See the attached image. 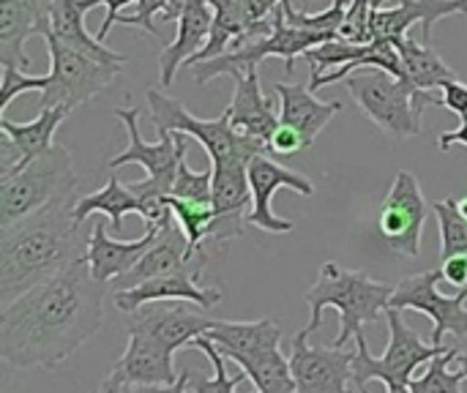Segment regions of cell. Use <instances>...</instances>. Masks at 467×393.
Returning <instances> with one entry per match:
<instances>
[{"label": "cell", "mask_w": 467, "mask_h": 393, "mask_svg": "<svg viewBox=\"0 0 467 393\" xmlns=\"http://www.w3.org/2000/svg\"><path fill=\"white\" fill-rule=\"evenodd\" d=\"M107 290L85 260L36 284L0 309V358L14 369L60 367L99 334Z\"/></svg>", "instance_id": "obj_1"}, {"label": "cell", "mask_w": 467, "mask_h": 393, "mask_svg": "<svg viewBox=\"0 0 467 393\" xmlns=\"http://www.w3.org/2000/svg\"><path fill=\"white\" fill-rule=\"evenodd\" d=\"M394 290H397V284L372 282L369 274L350 271V268H342L339 263L328 260L320 265V276H317L315 287L306 293L312 317L301 331L306 336H312L323 326V312L337 309L339 312V336L334 339V347H348L350 339L364 334L367 323H375L389 312Z\"/></svg>", "instance_id": "obj_3"}, {"label": "cell", "mask_w": 467, "mask_h": 393, "mask_svg": "<svg viewBox=\"0 0 467 393\" xmlns=\"http://www.w3.org/2000/svg\"><path fill=\"white\" fill-rule=\"evenodd\" d=\"M427 224V200L413 172L400 170L380 205V235L386 246L402 257L421 254V235Z\"/></svg>", "instance_id": "obj_11"}, {"label": "cell", "mask_w": 467, "mask_h": 393, "mask_svg": "<svg viewBox=\"0 0 467 393\" xmlns=\"http://www.w3.org/2000/svg\"><path fill=\"white\" fill-rule=\"evenodd\" d=\"M208 265V254H194L189 249V241L183 235V230L172 222L167 227H161L159 233V241L142 254V260L123 276H118L115 282H109L112 293L118 290H131L148 279H156V276H167V274H175V271H197L202 276Z\"/></svg>", "instance_id": "obj_15"}, {"label": "cell", "mask_w": 467, "mask_h": 393, "mask_svg": "<svg viewBox=\"0 0 467 393\" xmlns=\"http://www.w3.org/2000/svg\"><path fill=\"white\" fill-rule=\"evenodd\" d=\"M438 145H441V150H443V153H449L454 145H465L467 148V120H462V126H460L457 131H446V134H441Z\"/></svg>", "instance_id": "obj_45"}, {"label": "cell", "mask_w": 467, "mask_h": 393, "mask_svg": "<svg viewBox=\"0 0 467 393\" xmlns=\"http://www.w3.org/2000/svg\"><path fill=\"white\" fill-rule=\"evenodd\" d=\"M159 301H189L194 306L213 309L222 304V290L216 287H200V274L197 271H175L167 276L148 279L131 290H118L112 293V304L118 312H137L145 304H159Z\"/></svg>", "instance_id": "obj_16"}, {"label": "cell", "mask_w": 467, "mask_h": 393, "mask_svg": "<svg viewBox=\"0 0 467 393\" xmlns=\"http://www.w3.org/2000/svg\"><path fill=\"white\" fill-rule=\"evenodd\" d=\"M249 183H252V211L246 213V224H252L257 230H265V233H274V235L293 233V227H296L290 219H282V216L274 213L271 200L282 186L298 191L301 197H315V183L306 181V175H298V172L276 164L265 153L252 159Z\"/></svg>", "instance_id": "obj_14"}, {"label": "cell", "mask_w": 467, "mask_h": 393, "mask_svg": "<svg viewBox=\"0 0 467 393\" xmlns=\"http://www.w3.org/2000/svg\"><path fill=\"white\" fill-rule=\"evenodd\" d=\"M159 227H145V235L140 241H118L107 235V224L96 222L93 233H90V243H88V254L85 263L90 265V274L96 282H115L118 276L129 274L142 254L159 241Z\"/></svg>", "instance_id": "obj_21"}, {"label": "cell", "mask_w": 467, "mask_h": 393, "mask_svg": "<svg viewBox=\"0 0 467 393\" xmlns=\"http://www.w3.org/2000/svg\"><path fill=\"white\" fill-rule=\"evenodd\" d=\"M389 0H350L348 3V19L339 36L350 38V41H369V16L375 8H383Z\"/></svg>", "instance_id": "obj_37"}, {"label": "cell", "mask_w": 467, "mask_h": 393, "mask_svg": "<svg viewBox=\"0 0 467 393\" xmlns=\"http://www.w3.org/2000/svg\"><path fill=\"white\" fill-rule=\"evenodd\" d=\"M44 38H47L52 71H49L47 90H41L38 109H49V107L77 109L79 104L90 101L104 88H109V82L123 71V63H104L99 57H90V55L57 41L52 33Z\"/></svg>", "instance_id": "obj_9"}, {"label": "cell", "mask_w": 467, "mask_h": 393, "mask_svg": "<svg viewBox=\"0 0 467 393\" xmlns=\"http://www.w3.org/2000/svg\"><path fill=\"white\" fill-rule=\"evenodd\" d=\"M224 358L235 361L260 393H296L290 361L282 356L279 347L263 353H227Z\"/></svg>", "instance_id": "obj_29"}, {"label": "cell", "mask_w": 467, "mask_h": 393, "mask_svg": "<svg viewBox=\"0 0 467 393\" xmlns=\"http://www.w3.org/2000/svg\"><path fill=\"white\" fill-rule=\"evenodd\" d=\"M460 211H462V213L467 216V197H462V200H460Z\"/></svg>", "instance_id": "obj_49"}, {"label": "cell", "mask_w": 467, "mask_h": 393, "mask_svg": "<svg viewBox=\"0 0 467 393\" xmlns=\"http://www.w3.org/2000/svg\"><path fill=\"white\" fill-rule=\"evenodd\" d=\"M358 393H369V388H367V391H358ZM386 393H410V388H408V386H394V388H386Z\"/></svg>", "instance_id": "obj_48"}, {"label": "cell", "mask_w": 467, "mask_h": 393, "mask_svg": "<svg viewBox=\"0 0 467 393\" xmlns=\"http://www.w3.org/2000/svg\"><path fill=\"white\" fill-rule=\"evenodd\" d=\"M274 90L279 96V123H287V126L298 129L309 148L315 145L317 134L342 109V101H320L309 85L276 82Z\"/></svg>", "instance_id": "obj_24"}, {"label": "cell", "mask_w": 467, "mask_h": 393, "mask_svg": "<svg viewBox=\"0 0 467 393\" xmlns=\"http://www.w3.org/2000/svg\"><path fill=\"white\" fill-rule=\"evenodd\" d=\"M441 274L449 284H454L457 290L467 287V254H457V257H449V260H441Z\"/></svg>", "instance_id": "obj_43"}, {"label": "cell", "mask_w": 467, "mask_h": 393, "mask_svg": "<svg viewBox=\"0 0 467 393\" xmlns=\"http://www.w3.org/2000/svg\"><path fill=\"white\" fill-rule=\"evenodd\" d=\"M170 197L189 200V202H202V205H213V167H208L202 172H194L189 167L186 156H183Z\"/></svg>", "instance_id": "obj_35"}, {"label": "cell", "mask_w": 467, "mask_h": 393, "mask_svg": "<svg viewBox=\"0 0 467 393\" xmlns=\"http://www.w3.org/2000/svg\"><path fill=\"white\" fill-rule=\"evenodd\" d=\"M189 380L192 372L183 369L172 386H126V393H189Z\"/></svg>", "instance_id": "obj_44"}, {"label": "cell", "mask_w": 467, "mask_h": 393, "mask_svg": "<svg viewBox=\"0 0 467 393\" xmlns=\"http://www.w3.org/2000/svg\"><path fill=\"white\" fill-rule=\"evenodd\" d=\"M397 44V49H400V57H402V71H405V79L413 85V88H419V90H435V88H441L443 90V85L446 82H454L457 79V74H454V68L438 55V49H432L430 44H419V41H413V38H408V36H402V38H397L394 41Z\"/></svg>", "instance_id": "obj_27"}, {"label": "cell", "mask_w": 467, "mask_h": 393, "mask_svg": "<svg viewBox=\"0 0 467 393\" xmlns=\"http://www.w3.org/2000/svg\"><path fill=\"white\" fill-rule=\"evenodd\" d=\"M145 98H148L150 123L156 126V131L159 134L194 137L205 148L211 164H224V161H246V164H252L254 156L268 150V142L238 134L233 129V123H230L227 112H222L219 118H211V120H200L178 98L167 96L164 90L153 88V90H148Z\"/></svg>", "instance_id": "obj_7"}, {"label": "cell", "mask_w": 467, "mask_h": 393, "mask_svg": "<svg viewBox=\"0 0 467 393\" xmlns=\"http://www.w3.org/2000/svg\"><path fill=\"white\" fill-rule=\"evenodd\" d=\"M462 14L460 0H400L397 8H375L369 16V41L375 38H389L397 41L408 36V30L421 22V38L430 44L432 27L438 19Z\"/></svg>", "instance_id": "obj_20"}, {"label": "cell", "mask_w": 467, "mask_h": 393, "mask_svg": "<svg viewBox=\"0 0 467 393\" xmlns=\"http://www.w3.org/2000/svg\"><path fill=\"white\" fill-rule=\"evenodd\" d=\"M389 320V347L380 358H375L369 353L367 336L358 334L356 342V358H353V386L356 391H367L372 380L383 383L386 388L394 386H410L413 372L424 364H430L432 358H438L441 353H446L449 347H435V345H424L421 336L405 323L402 312L389 306L386 312Z\"/></svg>", "instance_id": "obj_8"}, {"label": "cell", "mask_w": 467, "mask_h": 393, "mask_svg": "<svg viewBox=\"0 0 467 393\" xmlns=\"http://www.w3.org/2000/svg\"><path fill=\"white\" fill-rule=\"evenodd\" d=\"M304 331L296 334L290 350V369L296 377V393H353V358L348 347H312ZM358 393V391H356Z\"/></svg>", "instance_id": "obj_13"}, {"label": "cell", "mask_w": 467, "mask_h": 393, "mask_svg": "<svg viewBox=\"0 0 467 393\" xmlns=\"http://www.w3.org/2000/svg\"><path fill=\"white\" fill-rule=\"evenodd\" d=\"M454 367H457V372H462L467 377V353H460L457 350V356H454Z\"/></svg>", "instance_id": "obj_47"}, {"label": "cell", "mask_w": 467, "mask_h": 393, "mask_svg": "<svg viewBox=\"0 0 467 393\" xmlns=\"http://www.w3.org/2000/svg\"><path fill=\"white\" fill-rule=\"evenodd\" d=\"M304 148H309L306 140H304V134H301L298 129L287 126V123H279V129H276V131L271 134V140H268V150H274V153H279V156H296V153H301Z\"/></svg>", "instance_id": "obj_39"}, {"label": "cell", "mask_w": 467, "mask_h": 393, "mask_svg": "<svg viewBox=\"0 0 467 393\" xmlns=\"http://www.w3.org/2000/svg\"><path fill=\"white\" fill-rule=\"evenodd\" d=\"M192 347H197V350H202L205 353V358L211 361V367H213V377H208V380H202V377H192L189 380V393H235V388L244 383V380H249L246 377V372H238L235 377H227V367H224V356L219 353V347L208 339V336H200V339H194V345ZM260 393V391H254Z\"/></svg>", "instance_id": "obj_34"}, {"label": "cell", "mask_w": 467, "mask_h": 393, "mask_svg": "<svg viewBox=\"0 0 467 393\" xmlns=\"http://www.w3.org/2000/svg\"><path fill=\"white\" fill-rule=\"evenodd\" d=\"M222 356L227 353H263L274 350L282 342V328L276 320H213V326L205 334Z\"/></svg>", "instance_id": "obj_26"}, {"label": "cell", "mask_w": 467, "mask_h": 393, "mask_svg": "<svg viewBox=\"0 0 467 393\" xmlns=\"http://www.w3.org/2000/svg\"><path fill=\"white\" fill-rule=\"evenodd\" d=\"M96 393H126V386H123V383H120V380H118L112 372H109V377H107V380L99 386V391Z\"/></svg>", "instance_id": "obj_46"}, {"label": "cell", "mask_w": 467, "mask_h": 393, "mask_svg": "<svg viewBox=\"0 0 467 393\" xmlns=\"http://www.w3.org/2000/svg\"><path fill=\"white\" fill-rule=\"evenodd\" d=\"M170 208L175 216V224L183 230L189 249L194 254H205V241L211 235V227L216 222L213 205H202V202H189V200H178L170 197Z\"/></svg>", "instance_id": "obj_31"}, {"label": "cell", "mask_w": 467, "mask_h": 393, "mask_svg": "<svg viewBox=\"0 0 467 393\" xmlns=\"http://www.w3.org/2000/svg\"><path fill=\"white\" fill-rule=\"evenodd\" d=\"M224 112L230 115V123L238 134L260 140V142H268L271 134L279 129V112L263 96L257 68L249 71L246 77L235 79V93H233V101Z\"/></svg>", "instance_id": "obj_23"}, {"label": "cell", "mask_w": 467, "mask_h": 393, "mask_svg": "<svg viewBox=\"0 0 467 393\" xmlns=\"http://www.w3.org/2000/svg\"><path fill=\"white\" fill-rule=\"evenodd\" d=\"M345 88L361 107V112L386 131L391 140H408L421 134V115L430 104H443V96L438 98L430 90L413 88L408 79L394 77L383 68H367L361 74H350L345 79Z\"/></svg>", "instance_id": "obj_4"}, {"label": "cell", "mask_w": 467, "mask_h": 393, "mask_svg": "<svg viewBox=\"0 0 467 393\" xmlns=\"http://www.w3.org/2000/svg\"><path fill=\"white\" fill-rule=\"evenodd\" d=\"M167 5H170V0H137L134 14H120L118 22L129 25V27H140V30L150 33L153 38H161V30H159V25L153 19L164 16Z\"/></svg>", "instance_id": "obj_38"}, {"label": "cell", "mask_w": 467, "mask_h": 393, "mask_svg": "<svg viewBox=\"0 0 467 393\" xmlns=\"http://www.w3.org/2000/svg\"><path fill=\"white\" fill-rule=\"evenodd\" d=\"M235 3H238V11L249 27L268 22V16L282 5V0H235Z\"/></svg>", "instance_id": "obj_41"}, {"label": "cell", "mask_w": 467, "mask_h": 393, "mask_svg": "<svg viewBox=\"0 0 467 393\" xmlns=\"http://www.w3.org/2000/svg\"><path fill=\"white\" fill-rule=\"evenodd\" d=\"M77 172L66 145H52L38 159L0 178V227H8L52 202L71 200Z\"/></svg>", "instance_id": "obj_6"}, {"label": "cell", "mask_w": 467, "mask_h": 393, "mask_svg": "<svg viewBox=\"0 0 467 393\" xmlns=\"http://www.w3.org/2000/svg\"><path fill=\"white\" fill-rule=\"evenodd\" d=\"M441 227V260L467 254V216L460 211V200L443 197L432 205Z\"/></svg>", "instance_id": "obj_32"}, {"label": "cell", "mask_w": 467, "mask_h": 393, "mask_svg": "<svg viewBox=\"0 0 467 393\" xmlns=\"http://www.w3.org/2000/svg\"><path fill=\"white\" fill-rule=\"evenodd\" d=\"M271 25H274V30L268 36H252V38H246L241 44H233L227 52L211 57V60L192 63V77L197 79V85H208L219 74H230L233 79L246 77L265 57H285V71L290 77L296 71L293 63H296L298 55H304L312 47H320V44L337 38V33H317V30H306V27L290 25L285 11H282V5L274 11Z\"/></svg>", "instance_id": "obj_5"}, {"label": "cell", "mask_w": 467, "mask_h": 393, "mask_svg": "<svg viewBox=\"0 0 467 393\" xmlns=\"http://www.w3.org/2000/svg\"><path fill=\"white\" fill-rule=\"evenodd\" d=\"M129 345L123 356L115 361L112 375L123 386H172L178 380L172 350H167L156 336L140 328H126Z\"/></svg>", "instance_id": "obj_17"}, {"label": "cell", "mask_w": 467, "mask_h": 393, "mask_svg": "<svg viewBox=\"0 0 467 393\" xmlns=\"http://www.w3.org/2000/svg\"><path fill=\"white\" fill-rule=\"evenodd\" d=\"M140 211H142L140 197L129 186H123L118 181V175H109L104 189H99L93 194H85V197H77V202H74V219L79 224L93 213H104L112 222V233L123 230V216L126 213H140Z\"/></svg>", "instance_id": "obj_30"}, {"label": "cell", "mask_w": 467, "mask_h": 393, "mask_svg": "<svg viewBox=\"0 0 467 393\" xmlns=\"http://www.w3.org/2000/svg\"><path fill=\"white\" fill-rule=\"evenodd\" d=\"M183 304H189V301H183ZM183 304L181 306H153V304H145L142 309L131 312L129 328L148 331L150 336H156L172 353H178L181 347H192L194 339L208 334L213 320H208L202 312L189 309Z\"/></svg>", "instance_id": "obj_19"}, {"label": "cell", "mask_w": 467, "mask_h": 393, "mask_svg": "<svg viewBox=\"0 0 467 393\" xmlns=\"http://www.w3.org/2000/svg\"><path fill=\"white\" fill-rule=\"evenodd\" d=\"M79 227L74 197L0 227V309L85 260L90 238Z\"/></svg>", "instance_id": "obj_2"}, {"label": "cell", "mask_w": 467, "mask_h": 393, "mask_svg": "<svg viewBox=\"0 0 467 393\" xmlns=\"http://www.w3.org/2000/svg\"><path fill=\"white\" fill-rule=\"evenodd\" d=\"M443 107L454 115H460L462 120H467V85L454 79L443 85Z\"/></svg>", "instance_id": "obj_42"}, {"label": "cell", "mask_w": 467, "mask_h": 393, "mask_svg": "<svg viewBox=\"0 0 467 393\" xmlns=\"http://www.w3.org/2000/svg\"><path fill=\"white\" fill-rule=\"evenodd\" d=\"M115 118L129 131V148L109 159V167L120 164H140L148 175V181L161 189L164 194H172V183L181 167V159L186 156V134H159V142H145L140 134V109L120 107L115 109Z\"/></svg>", "instance_id": "obj_12"}, {"label": "cell", "mask_w": 467, "mask_h": 393, "mask_svg": "<svg viewBox=\"0 0 467 393\" xmlns=\"http://www.w3.org/2000/svg\"><path fill=\"white\" fill-rule=\"evenodd\" d=\"M71 115V109L66 107H49V109H38V115L27 123H11L5 115L0 118V131H5L11 137V142L16 145L19 156H22V167L33 159H38L41 153H47L55 142V131L57 126Z\"/></svg>", "instance_id": "obj_28"}, {"label": "cell", "mask_w": 467, "mask_h": 393, "mask_svg": "<svg viewBox=\"0 0 467 393\" xmlns=\"http://www.w3.org/2000/svg\"><path fill=\"white\" fill-rule=\"evenodd\" d=\"M460 5H462V14H467V0H460Z\"/></svg>", "instance_id": "obj_50"}, {"label": "cell", "mask_w": 467, "mask_h": 393, "mask_svg": "<svg viewBox=\"0 0 467 393\" xmlns=\"http://www.w3.org/2000/svg\"><path fill=\"white\" fill-rule=\"evenodd\" d=\"M454 356L457 350L449 347L446 353H441L438 358H432L427 364V372L421 377H413L410 380V393H462V383L467 377L462 372H451L449 367L454 364Z\"/></svg>", "instance_id": "obj_33"}, {"label": "cell", "mask_w": 467, "mask_h": 393, "mask_svg": "<svg viewBox=\"0 0 467 393\" xmlns=\"http://www.w3.org/2000/svg\"><path fill=\"white\" fill-rule=\"evenodd\" d=\"M441 279H443L441 268L424 271L416 276H405L391 295L394 309L421 312L435 323V328H432V345L435 347H443L446 334H451L460 342L467 336V287H462L457 295H443L438 290Z\"/></svg>", "instance_id": "obj_10"}, {"label": "cell", "mask_w": 467, "mask_h": 393, "mask_svg": "<svg viewBox=\"0 0 467 393\" xmlns=\"http://www.w3.org/2000/svg\"><path fill=\"white\" fill-rule=\"evenodd\" d=\"M49 0H0V63L27 68V38L49 36Z\"/></svg>", "instance_id": "obj_18"}, {"label": "cell", "mask_w": 467, "mask_h": 393, "mask_svg": "<svg viewBox=\"0 0 467 393\" xmlns=\"http://www.w3.org/2000/svg\"><path fill=\"white\" fill-rule=\"evenodd\" d=\"M49 85V74H25V68L19 66H3V82H0V109L5 115V109L11 107V101L19 93L27 90H47Z\"/></svg>", "instance_id": "obj_36"}, {"label": "cell", "mask_w": 467, "mask_h": 393, "mask_svg": "<svg viewBox=\"0 0 467 393\" xmlns=\"http://www.w3.org/2000/svg\"><path fill=\"white\" fill-rule=\"evenodd\" d=\"M85 11L79 8V0H49V19H52V36L90 57H99L104 63H129L126 55L109 49L104 41H99L96 36H90L85 30V22H82Z\"/></svg>", "instance_id": "obj_25"}, {"label": "cell", "mask_w": 467, "mask_h": 393, "mask_svg": "<svg viewBox=\"0 0 467 393\" xmlns=\"http://www.w3.org/2000/svg\"><path fill=\"white\" fill-rule=\"evenodd\" d=\"M213 27V5L211 0H192L183 14L178 16V33L172 44H167L159 55V74L161 88H170L175 82V74L181 63H192L194 55L208 44Z\"/></svg>", "instance_id": "obj_22"}, {"label": "cell", "mask_w": 467, "mask_h": 393, "mask_svg": "<svg viewBox=\"0 0 467 393\" xmlns=\"http://www.w3.org/2000/svg\"><path fill=\"white\" fill-rule=\"evenodd\" d=\"M131 3H137V0H79V8H82V11H93L96 5H107V16H104V22H101L99 33H96V38H99V41H104V38H107V33H109V27H112V25H118V16H120V14H123V8H126V5H131Z\"/></svg>", "instance_id": "obj_40"}]
</instances>
